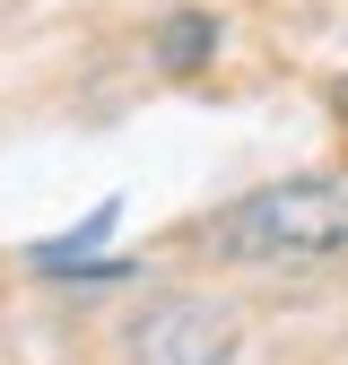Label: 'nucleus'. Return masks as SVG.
Returning a JSON list of instances; mask_svg holds the SVG:
<instances>
[{
	"label": "nucleus",
	"mask_w": 348,
	"mask_h": 365,
	"mask_svg": "<svg viewBox=\"0 0 348 365\" xmlns=\"http://www.w3.org/2000/svg\"><path fill=\"white\" fill-rule=\"evenodd\" d=\"M218 244L235 261H314L348 244V182H270L218 217Z\"/></svg>",
	"instance_id": "1"
},
{
	"label": "nucleus",
	"mask_w": 348,
	"mask_h": 365,
	"mask_svg": "<svg viewBox=\"0 0 348 365\" xmlns=\"http://www.w3.org/2000/svg\"><path fill=\"white\" fill-rule=\"evenodd\" d=\"M140 365H227L235 356V313L209 296H165L157 313H140Z\"/></svg>",
	"instance_id": "2"
},
{
	"label": "nucleus",
	"mask_w": 348,
	"mask_h": 365,
	"mask_svg": "<svg viewBox=\"0 0 348 365\" xmlns=\"http://www.w3.org/2000/svg\"><path fill=\"white\" fill-rule=\"evenodd\" d=\"M113 217H122V200H96V217H78L70 235H53V244L35 252V269H53V279H78V261H87V252H96V244L113 235Z\"/></svg>",
	"instance_id": "3"
},
{
	"label": "nucleus",
	"mask_w": 348,
	"mask_h": 365,
	"mask_svg": "<svg viewBox=\"0 0 348 365\" xmlns=\"http://www.w3.org/2000/svg\"><path fill=\"white\" fill-rule=\"evenodd\" d=\"M209 43H218V26H209V18H165L157 61H165V70H200V61H209Z\"/></svg>",
	"instance_id": "4"
},
{
	"label": "nucleus",
	"mask_w": 348,
	"mask_h": 365,
	"mask_svg": "<svg viewBox=\"0 0 348 365\" xmlns=\"http://www.w3.org/2000/svg\"><path fill=\"white\" fill-rule=\"evenodd\" d=\"M331 113H339V122H348V78H331Z\"/></svg>",
	"instance_id": "5"
}]
</instances>
